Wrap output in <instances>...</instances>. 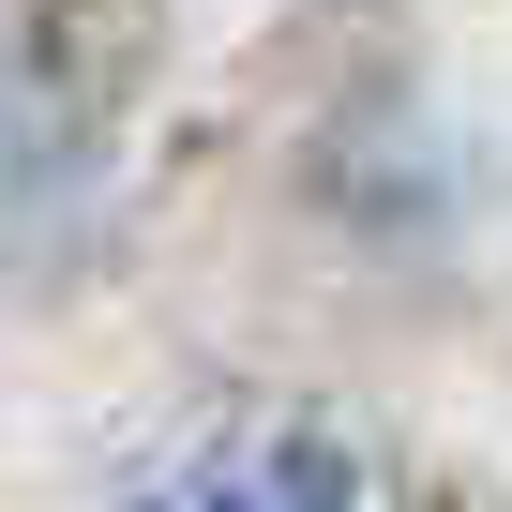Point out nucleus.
<instances>
[{"instance_id": "1", "label": "nucleus", "mask_w": 512, "mask_h": 512, "mask_svg": "<svg viewBox=\"0 0 512 512\" xmlns=\"http://www.w3.org/2000/svg\"><path fill=\"white\" fill-rule=\"evenodd\" d=\"M121 512H377V467L332 422H226V437L166 452Z\"/></svg>"}]
</instances>
